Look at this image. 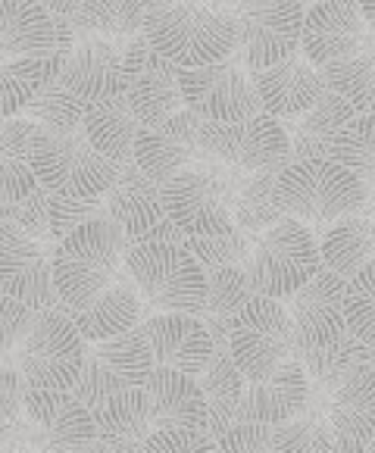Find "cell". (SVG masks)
Returning a JSON list of instances; mask_svg holds the SVG:
<instances>
[{
    "label": "cell",
    "instance_id": "6da1fadb",
    "mask_svg": "<svg viewBox=\"0 0 375 453\" xmlns=\"http://www.w3.org/2000/svg\"><path fill=\"white\" fill-rule=\"evenodd\" d=\"M60 310L91 344L132 332L144 319V300L128 273V241L113 219L73 232L54 254Z\"/></svg>",
    "mask_w": 375,
    "mask_h": 453
},
{
    "label": "cell",
    "instance_id": "7a4b0ae2",
    "mask_svg": "<svg viewBox=\"0 0 375 453\" xmlns=\"http://www.w3.org/2000/svg\"><path fill=\"white\" fill-rule=\"evenodd\" d=\"M144 38L179 69L226 63L238 50V22L226 4H148Z\"/></svg>",
    "mask_w": 375,
    "mask_h": 453
},
{
    "label": "cell",
    "instance_id": "3957f363",
    "mask_svg": "<svg viewBox=\"0 0 375 453\" xmlns=\"http://www.w3.org/2000/svg\"><path fill=\"white\" fill-rule=\"evenodd\" d=\"M275 200L285 219L307 226L319 241L322 228H332L335 222L366 210L369 188L360 175L338 166L335 160H307L281 169Z\"/></svg>",
    "mask_w": 375,
    "mask_h": 453
},
{
    "label": "cell",
    "instance_id": "277c9868",
    "mask_svg": "<svg viewBox=\"0 0 375 453\" xmlns=\"http://www.w3.org/2000/svg\"><path fill=\"white\" fill-rule=\"evenodd\" d=\"M88 360V341L57 310L38 313L19 344L4 357V369L22 375L32 391H69L79 385Z\"/></svg>",
    "mask_w": 375,
    "mask_h": 453
},
{
    "label": "cell",
    "instance_id": "5b68a950",
    "mask_svg": "<svg viewBox=\"0 0 375 453\" xmlns=\"http://www.w3.org/2000/svg\"><path fill=\"white\" fill-rule=\"evenodd\" d=\"M128 273L144 300V319L157 313H207V269L185 244H128Z\"/></svg>",
    "mask_w": 375,
    "mask_h": 453
},
{
    "label": "cell",
    "instance_id": "8992f818",
    "mask_svg": "<svg viewBox=\"0 0 375 453\" xmlns=\"http://www.w3.org/2000/svg\"><path fill=\"white\" fill-rule=\"evenodd\" d=\"M97 444L94 413L69 391L26 394L16 432L4 441L10 453H88Z\"/></svg>",
    "mask_w": 375,
    "mask_h": 453
},
{
    "label": "cell",
    "instance_id": "52a82bcc",
    "mask_svg": "<svg viewBox=\"0 0 375 453\" xmlns=\"http://www.w3.org/2000/svg\"><path fill=\"white\" fill-rule=\"evenodd\" d=\"M32 169L38 175L41 188L50 194L75 200H103L119 181L122 169L110 163L97 147L88 141L85 132L79 134H50L34 144Z\"/></svg>",
    "mask_w": 375,
    "mask_h": 453
},
{
    "label": "cell",
    "instance_id": "ba28073f",
    "mask_svg": "<svg viewBox=\"0 0 375 453\" xmlns=\"http://www.w3.org/2000/svg\"><path fill=\"white\" fill-rule=\"evenodd\" d=\"M322 257L319 241L307 226L295 219H281L275 228L260 234L250 263L244 266L256 297L285 300L295 297L303 285L319 275Z\"/></svg>",
    "mask_w": 375,
    "mask_h": 453
},
{
    "label": "cell",
    "instance_id": "9c48e42d",
    "mask_svg": "<svg viewBox=\"0 0 375 453\" xmlns=\"http://www.w3.org/2000/svg\"><path fill=\"white\" fill-rule=\"evenodd\" d=\"M232 360L248 385L269 379L279 366L297 360V328L281 300L250 297V303L232 319Z\"/></svg>",
    "mask_w": 375,
    "mask_h": 453
},
{
    "label": "cell",
    "instance_id": "30bf717a",
    "mask_svg": "<svg viewBox=\"0 0 375 453\" xmlns=\"http://www.w3.org/2000/svg\"><path fill=\"white\" fill-rule=\"evenodd\" d=\"M228 7L238 22V50L232 60L241 63L250 75L301 54L310 4L269 0V4H228Z\"/></svg>",
    "mask_w": 375,
    "mask_h": 453
},
{
    "label": "cell",
    "instance_id": "8fae6325",
    "mask_svg": "<svg viewBox=\"0 0 375 453\" xmlns=\"http://www.w3.org/2000/svg\"><path fill=\"white\" fill-rule=\"evenodd\" d=\"M163 207L172 226L185 238H216L234 228V200L241 188H234L219 169L191 166L160 188Z\"/></svg>",
    "mask_w": 375,
    "mask_h": 453
},
{
    "label": "cell",
    "instance_id": "7c38bea8",
    "mask_svg": "<svg viewBox=\"0 0 375 453\" xmlns=\"http://www.w3.org/2000/svg\"><path fill=\"white\" fill-rule=\"evenodd\" d=\"M303 416L319 419L341 453H366L375 441V369H354L335 385L310 381V403Z\"/></svg>",
    "mask_w": 375,
    "mask_h": 453
},
{
    "label": "cell",
    "instance_id": "4fadbf2b",
    "mask_svg": "<svg viewBox=\"0 0 375 453\" xmlns=\"http://www.w3.org/2000/svg\"><path fill=\"white\" fill-rule=\"evenodd\" d=\"M154 369L157 366L154 357H150L148 338L138 326L113 341L88 347L85 369H81V379L73 388V394L88 410H97L116 394L144 388Z\"/></svg>",
    "mask_w": 375,
    "mask_h": 453
},
{
    "label": "cell",
    "instance_id": "5bb4252c",
    "mask_svg": "<svg viewBox=\"0 0 375 453\" xmlns=\"http://www.w3.org/2000/svg\"><path fill=\"white\" fill-rule=\"evenodd\" d=\"M203 154L226 166L244 169V173H281L291 166V138L279 119L272 116H254L248 122H203L201 126Z\"/></svg>",
    "mask_w": 375,
    "mask_h": 453
},
{
    "label": "cell",
    "instance_id": "9a60e30c",
    "mask_svg": "<svg viewBox=\"0 0 375 453\" xmlns=\"http://www.w3.org/2000/svg\"><path fill=\"white\" fill-rule=\"evenodd\" d=\"M179 85L185 110L201 116L203 122L234 126L266 113L250 73L234 60L203 69H179Z\"/></svg>",
    "mask_w": 375,
    "mask_h": 453
},
{
    "label": "cell",
    "instance_id": "2e32d148",
    "mask_svg": "<svg viewBox=\"0 0 375 453\" xmlns=\"http://www.w3.org/2000/svg\"><path fill=\"white\" fill-rule=\"evenodd\" d=\"M54 254L32 241L16 222L0 219V291L34 313L60 310Z\"/></svg>",
    "mask_w": 375,
    "mask_h": 453
},
{
    "label": "cell",
    "instance_id": "e0dca14e",
    "mask_svg": "<svg viewBox=\"0 0 375 453\" xmlns=\"http://www.w3.org/2000/svg\"><path fill=\"white\" fill-rule=\"evenodd\" d=\"M126 100L141 128L163 126L185 107L179 66L163 60L144 35L126 44Z\"/></svg>",
    "mask_w": 375,
    "mask_h": 453
},
{
    "label": "cell",
    "instance_id": "ac0fdd59",
    "mask_svg": "<svg viewBox=\"0 0 375 453\" xmlns=\"http://www.w3.org/2000/svg\"><path fill=\"white\" fill-rule=\"evenodd\" d=\"M107 216L122 228L132 247L138 244H185V234L172 226L166 207H163L160 185L141 173L138 163L119 173L113 191L103 197Z\"/></svg>",
    "mask_w": 375,
    "mask_h": 453
},
{
    "label": "cell",
    "instance_id": "d6986e66",
    "mask_svg": "<svg viewBox=\"0 0 375 453\" xmlns=\"http://www.w3.org/2000/svg\"><path fill=\"white\" fill-rule=\"evenodd\" d=\"M75 50L69 19L57 16L47 4H0V57L10 60H57Z\"/></svg>",
    "mask_w": 375,
    "mask_h": 453
},
{
    "label": "cell",
    "instance_id": "ffe728a7",
    "mask_svg": "<svg viewBox=\"0 0 375 453\" xmlns=\"http://www.w3.org/2000/svg\"><path fill=\"white\" fill-rule=\"evenodd\" d=\"M366 22L360 16V4L348 0H319L307 7V22H303L301 54L313 63L316 69H325L332 63L350 60L363 54L366 44Z\"/></svg>",
    "mask_w": 375,
    "mask_h": 453
},
{
    "label": "cell",
    "instance_id": "44dd1931",
    "mask_svg": "<svg viewBox=\"0 0 375 453\" xmlns=\"http://www.w3.org/2000/svg\"><path fill=\"white\" fill-rule=\"evenodd\" d=\"M201 116H195L191 110H181L163 126L141 128L138 144H134L138 169L160 188L179 173L191 169L201 157H207L201 147Z\"/></svg>",
    "mask_w": 375,
    "mask_h": 453
},
{
    "label": "cell",
    "instance_id": "7402d4cb",
    "mask_svg": "<svg viewBox=\"0 0 375 453\" xmlns=\"http://www.w3.org/2000/svg\"><path fill=\"white\" fill-rule=\"evenodd\" d=\"M141 332L148 338L154 366L175 369V372L197 379L213 360L216 344L201 316L154 313L148 319H141Z\"/></svg>",
    "mask_w": 375,
    "mask_h": 453
},
{
    "label": "cell",
    "instance_id": "603a6c76",
    "mask_svg": "<svg viewBox=\"0 0 375 453\" xmlns=\"http://www.w3.org/2000/svg\"><path fill=\"white\" fill-rule=\"evenodd\" d=\"M60 81L88 107L126 97V44L103 38L75 41Z\"/></svg>",
    "mask_w": 375,
    "mask_h": 453
},
{
    "label": "cell",
    "instance_id": "cb8c5ba5",
    "mask_svg": "<svg viewBox=\"0 0 375 453\" xmlns=\"http://www.w3.org/2000/svg\"><path fill=\"white\" fill-rule=\"evenodd\" d=\"M154 432H201L210 434V407L201 381L175 369L157 366L144 385Z\"/></svg>",
    "mask_w": 375,
    "mask_h": 453
},
{
    "label": "cell",
    "instance_id": "d4e9b609",
    "mask_svg": "<svg viewBox=\"0 0 375 453\" xmlns=\"http://www.w3.org/2000/svg\"><path fill=\"white\" fill-rule=\"evenodd\" d=\"M254 88L260 94V104L272 119H297L307 110H313L328 94L322 73L303 54L279 63L272 69L254 73Z\"/></svg>",
    "mask_w": 375,
    "mask_h": 453
},
{
    "label": "cell",
    "instance_id": "484cf974",
    "mask_svg": "<svg viewBox=\"0 0 375 453\" xmlns=\"http://www.w3.org/2000/svg\"><path fill=\"white\" fill-rule=\"evenodd\" d=\"M310 403V379L301 360H288L285 366L275 369L269 379L256 381L248 388L241 407V422L250 426L279 428L303 416Z\"/></svg>",
    "mask_w": 375,
    "mask_h": 453
},
{
    "label": "cell",
    "instance_id": "4316f807",
    "mask_svg": "<svg viewBox=\"0 0 375 453\" xmlns=\"http://www.w3.org/2000/svg\"><path fill=\"white\" fill-rule=\"evenodd\" d=\"M57 16L69 19L75 32V41L103 38V41H134L144 35V19H148V4H134V0H110V4H66L54 0L47 4Z\"/></svg>",
    "mask_w": 375,
    "mask_h": 453
},
{
    "label": "cell",
    "instance_id": "83f0119b",
    "mask_svg": "<svg viewBox=\"0 0 375 453\" xmlns=\"http://www.w3.org/2000/svg\"><path fill=\"white\" fill-rule=\"evenodd\" d=\"M354 116L356 110L350 107L348 100L338 97L335 91H328L313 110H307L297 119H288L285 122V132L291 138V163L328 160L338 134L344 132V126Z\"/></svg>",
    "mask_w": 375,
    "mask_h": 453
},
{
    "label": "cell",
    "instance_id": "f1b7e54d",
    "mask_svg": "<svg viewBox=\"0 0 375 453\" xmlns=\"http://www.w3.org/2000/svg\"><path fill=\"white\" fill-rule=\"evenodd\" d=\"M91 413L94 426H97V441L113 453H141L154 434V419H150V403L144 388L116 394Z\"/></svg>",
    "mask_w": 375,
    "mask_h": 453
},
{
    "label": "cell",
    "instance_id": "f546056e",
    "mask_svg": "<svg viewBox=\"0 0 375 453\" xmlns=\"http://www.w3.org/2000/svg\"><path fill=\"white\" fill-rule=\"evenodd\" d=\"M210 407V438L219 441L228 428L241 422V407L248 397V379L232 360V347H216L210 366L197 375Z\"/></svg>",
    "mask_w": 375,
    "mask_h": 453
},
{
    "label": "cell",
    "instance_id": "4dcf8cb0",
    "mask_svg": "<svg viewBox=\"0 0 375 453\" xmlns=\"http://www.w3.org/2000/svg\"><path fill=\"white\" fill-rule=\"evenodd\" d=\"M319 257L328 273L350 281L375 260V222L356 213L325 228L319 238Z\"/></svg>",
    "mask_w": 375,
    "mask_h": 453
},
{
    "label": "cell",
    "instance_id": "1f68e13d",
    "mask_svg": "<svg viewBox=\"0 0 375 453\" xmlns=\"http://www.w3.org/2000/svg\"><path fill=\"white\" fill-rule=\"evenodd\" d=\"M85 134L110 163L126 169L134 163V144H138L141 122L134 119L126 97H113V100H107V104L88 107Z\"/></svg>",
    "mask_w": 375,
    "mask_h": 453
},
{
    "label": "cell",
    "instance_id": "d6a6232c",
    "mask_svg": "<svg viewBox=\"0 0 375 453\" xmlns=\"http://www.w3.org/2000/svg\"><path fill=\"white\" fill-rule=\"evenodd\" d=\"M66 69V57L57 60H10L0 66V113L4 119H16L26 113L41 91Z\"/></svg>",
    "mask_w": 375,
    "mask_h": 453
},
{
    "label": "cell",
    "instance_id": "836d02e7",
    "mask_svg": "<svg viewBox=\"0 0 375 453\" xmlns=\"http://www.w3.org/2000/svg\"><path fill=\"white\" fill-rule=\"evenodd\" d=\"M328 91H335L338 97H344L350 107L356 110V116L375 113V54L363 50V54L350 57V60L332 63L322 69Z\"/></svg>",
    "mask_w": 375,
    "mask_h": 453
},
{
    "label": "cell",
    "instance_id": "e575fe53",
    "mask_svg": "<svg viewBox=\"0 0 375 453\" xmlns=\"http://www.w3.org/2000/svg\"><path fill=\"white\" fill-rule=\"evenodd\" d=\"M275 181H279V173H256L250 175V181L241 185V194L234 200V226L244 228V232H263L275 228L285 213H281L279 200H275Z\"/></svg>",
    "mask_w": 375,
    "mask_h": 453
},
{
    "label": "cell",
    "instance_id": "d590c367",
    "mask_svg": "<svg viewBox=\"0 0 375 453\" xmlns=\"http://www.w3.org/2000/svg\"><path fill=\"white\" fill-rule=\"evenodd\" d=\"M26 116L50 134H79L85 132L88 104H81L60 79H54L34 97V104L26 110Z\"/></svg>",
    "mask_w": 375,
    "mask_h": 453
},
{
    "label": "cell",
    "instance_id": "8d00e7d4",
    "mask_svg": "<svg viewBox=\"0 0 375 453\" xmlns=\"http://www.w3.org/2000/svg\"><path fill=\"white\" fill-rule=\"evenodd\" d=\"M256 241L260 238H254L250 232L234 226L232 232L216 234V238H185V247L203 269H226V266L244 269L250 263V257H254Z\"/></svg>",
    "mask_w": 375,
    "mask_h": 453
},
{
    "label": "cell",
    "instance_id": "74e56055",
    "mask_svg": "<svg viewBox=\"0 0 375 453\" xmlns=\"http://www.w3.org/2000/svg\"><path fill=\"white\" fill-rule=\"evenodd\" d=\"M328 160H335L338 166L350 169L354 175L366 179L375 169V113L354 116V119L344 126V132L338 134Z\"/></svg>",
    "mask_w": 375,
    "mask_h": 453
},
{
    "label": "cell",
    "instance_id": "f35d334b",
    "mask_svg": "<svg viewBox=\"0 0 375 453\" xmlns=\"http://www.w3.org/2000/svg\"><path fill=\"white\" fill-rule=\"evenodd\" d=\"M254 297V288L244 269L226 266V269H207V313L219 319H234Z\"/></svg>",
    "mask_w": 375,
    "mask_h": 453
},
{
    "label": "cell",
    "instance_id": "ab89813d",
    "mask_svg": "<svg viewBox=\"0 0 375 453\" xmlns=\"http://www.w3.org/2000/svg\"><path fill=\"white\" fill-rule=\"evenodd\" d=\"M344 319L360 344L375 347V260L348 281Z\"/></svg>",
    "mask_w": 375,
    "mask_h": 453
},
{
    "label": "cell",
    "instance_id": "60d3db41",
    "mask_svg": "<svg viewBox=\"0 0 375 453\" xmlns=\"http://www.w3.org/2000/svg\"><path fill=\"white\" fill-rule=\"evenodd\" d=\"M275 453H341L325 426L310 416H297L288 426L272 428Z\"/></svg>",
    "mask_w": 375,
    "mask_h": 453
},
{
    "label": "cell",
    "instance_id": "b9f144b4",
    "mask_svg": "<svg viewBox=\"0 0 375 453\" xmlns=\"http://www.w3.org/2000/svg\"><path fill=\"white\" fill-rule=\"evenodd\" d=\"M41 191H44V188H41L32 163L4 160V157H0V207H4V216L26 207L28 200H34Z\"/></svg>",
    "mask_w": 375,
    "mask_h": 453
},
{
    "label": "cell",
    "instance_id": "7bdbcfd3",
    "mask_svg": "<svg viewBox=\"0 0 375 453\" xmlns=\"http://www.w3.org/2000/svg\"><path fill=\"white\" fill-rule=\"evenodd\" d=\"M44 128L38 122H32L28 116H16V119H4L0 126V157L4 160H22L32 163V150L41 138H44Z\"/></svg>",
    "mask_w": 375,
    "mask_h": 453
},
{
    "label": "cell",
    "instance_id": "ee69618b",
    "mask_svg": "<svg viewBox=\"0 0 375 453\" xmlns=\"http://www.w3.org/2000/svg\"><path fill=\"white\" fill-rule=\"evenodd\" d=\"M26 394L28 385L22 381L19 372L4 369L0 372V438L7 441L22 422V410H26Z\"/></svg>",
    "mask_w": 375,
    "mask_h": 453
},
{
    "label": "cell",
    "instance_id": "f6af8a7d",
    "mask_svg": "<svg viewBox=\"0 0 375 453\" xmlns=\"http://www.w3.org/2000/svg\"><path fill=\"white\" fill-rule=\"evenodd\" d=\"M141 453H222L210 434L201 432H154Z\"/></svg>",
    "mask_w": 375,
    "mask_h": 453
},
{
    "label": "cell",
    "instance_id": "bcb514c9",
    "mask_svg": "<svg viewBox=\"0 0 375 453\" xmlns=\"http://www.w3.org/2000/svg\"><path fill=\"white\" fill-rule=\"evenodd\" d=\"M216 444H219L222 453H275L272 428L250 426V422H238L234 428H228Z\"/></svg>",
    "mask_w": 375,
    "mask_h": 453
},
{
    "label": "cell",
    "instance_id": "7dc6e473",
    "mask_svg": "<svg viewBox=\"0 0 375 453\" xmlns=\"http://www.w3.org/2000/svg\"><path fill=\"white\" fill-rule=\"evenodd\" d=\"M34 310H28L19 300L4 297L0 300V357H7L16 344L22 341V334L28 332V326L34 322Z\"/></svg>",
    "mask_w": 375,
    "mask_h": 453
},
{
    "label": "cell",
    "instance_id": "c3c4849f",
    "mask_svg": "<svg viewBox=\"0 0 375 453\" xmlns=\"http://www.w3.org/2000/svg\"><path fill=\"white\" fill-rule=\"evenodd\" d=\"M363 181H366V188H369V203H366V210H363V216H369V219L375 222V169Z\"/></svg>",
    "mask_w": 375,
    "mask_h": 453
},
{
    "label": "cell",
    "instance_id": "681fc988",
    "mask_svg": "<svg viewBox=\"0 0 375 453\" xmlns=\"http://www.w3.org/2000/svg\"><path fill=\"white\" fill-rule=\"evenodd\" d=\"M360 16H363V22H366V28L375 32V4H360Z\"/></svg>",
    "mask_w": 375,
    "mask_h": 453
},
{
    "label": "cell",
    "instance_id": "f907efd6",
    "mask_svg": "<svg viewBox=\"0 0 375 453\" xmlns=\"http://www.w3.org/2000/svg\"><path fill=\"white\" fill-rule=\"evenodd\" d=\"M88 453H113V450H107V447H103L101 441H97V444H94V447H91V450H88Z\"/></svg>",
    "mask_w": 375,
    "mask_h": 453
},
{
    "label": "cell",
    "instance_id": "816d5d0a",
    "mask_svg": "<svg viewBox=\"0 0 375 453\" xmlns=\"http://www.w3.org/2000/svg\"><path fill=\"white\" fill-rule=\"evenodd\" d=\"M366 453H375V441H372V444H369V450Z\"/></svg>",
    "mask_w": 375,
    "mask_h": 453
},
{
    "label": "cell",
    "instance_id": "f5cc1de1",
    "mask_svg": "<svg viewBox=\"0 0 375 453\" xmlns=\"http://www.w3.org/2000/svg\"><path fill=\"white\" fill-rule=\"evenodd\" d=\"M372 369H375V347H372Z\"/></svg>",
    "mask_w": 375,
    "mask_h": 453
},
{
    "label": "cell",
    "instance_id": "db71d44e",
    "mask_svg": "<svg viewBox=\"0 0 375 453\" xmlns=\"http://www.w3.org/2000/svg\"><path fill=\"white\" fill-rule=\"evenodd\" d=\"M4 453H10V450H4Z\"/></svg>",
    "mask_w": 375,
    "mask_h": 453
}]
</instances>
